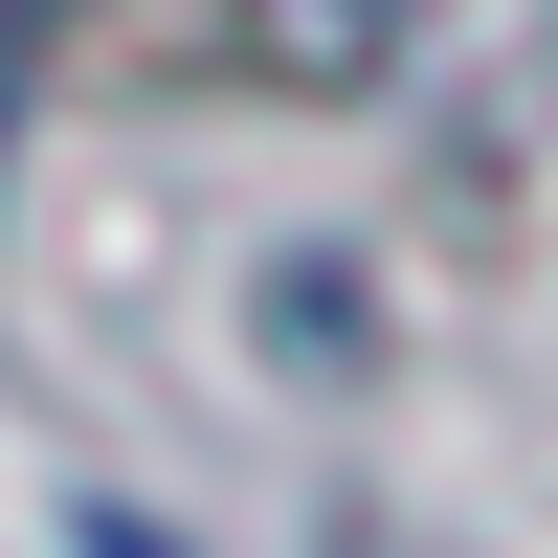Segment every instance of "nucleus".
Instances as JSON below:
<instances>
[{
    "label": "nucleus",
    "mask_w": 558,
    "mask_h": 558,
    "mask_svg": "<svg viewBox=\"0 0 558 558\" xmlns=\"http://www.w3.org/2000/svg\"><path fill=\"white\" fill-rule=\"evenodd\" d=\"M89 558H179V536H134V514H89Z\"/></svg>",
    "instance_id": "f257e3e1"
}]
</instances>
